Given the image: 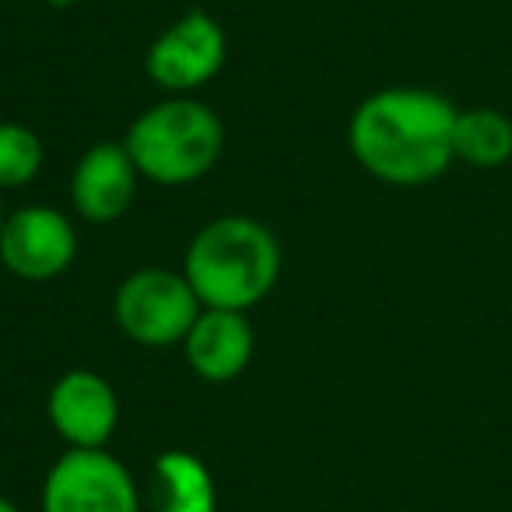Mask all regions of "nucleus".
<instances>
[{
  "label": "nucleus",
  "mask_w": 512,
  "mask_h": 512,
  "mask_svg": "<svg viewBox=\"0 0 512 512\" xmlns=\"http://www.w3.org/2000/svg\"><path fill=\"white\" fill-rule=\"evenodd\" d=\"M460 109L435 88L390 85L365 95L348 120V148L386 186H428L449 172Z\"/></svg>",
  "instance_id": "1"
},
{
  "label": "nucleus",
  "mask_w": 512,
  "mask_h": 512,
  "mask_svg": "<svg viewBox=\"0 0 512 512\" xmlns=\"http://www.w3.org/2000/svg\"><path fill=\"white\" fill-rule=\"evenodd\" d=\"M285 253L264 221L225 214L200 228L183 256V274L204 309L249 313L278 288Z\"/></svg>",
  "instance_id": "2"
},
{
  "label": "nucleus",
  "mask_w": 512,
  "mask_h": 512,
  "mask_svg": "<svg viewBox=\"0 0 512 512\" xmlns=\"http://www.w3.org/2000/svg\"><path fill=\"white\" fill-rule=\"evenodd\" d=\"M123 148L148 183L190 186L221 162L225 127L207 102L193 95H165L130 123Z\"/></svg>",
  "instance_id": "3"
},
{
  "label": "nucleus",
  "mask_w": 512,
  "mask_h": 512,
  "mask_svg": "<svg viewBox=\"0 0 512 512\" xmlns=\"http://www.w3.org/2000/svg\"><path fill=\"white\" fill-rule=\"evenodd\" d=\"M200 299L183 271L144 267L120 281L113 295L116 327L141 348H176L200 316Z\"/></svg>",
  "instance_id": "4"
},
{
  "label": "nucleus",
  "mask_w": 512,
  "mask_h": 512,
  "mask_svg": "<svg viewBox=\"0 0 512 512\" xmlns=\"http://www.w3.org/2000/svg\"><path fill=\"white\" fill-rule=\"evenodd\" d=\"M43 512H141L137 481L109 449H67L46 470Z\"/></svg>",
  "instance_id": "5"
},
{
  "label": "nucleus",
  "mask_w": 512,
  "mask_h": 512,
  "mask_svg": "<svg viewBox=\"0 0 512 512\" xmlns=\"http://www.w3.org/2000/svg\"><path fill=\"white\" fill-rule=\"evenodd\" d=\"M225 57L228 39L218 18H211L207 11H186L179 22L155 36L144 57V71L169 95H193L218 78Z\"/></svg>",
  "instance_id": "6"
},
{
  "label": "nucleus",
  "mask_w": 512,
  "mask_h": 512,
  "mask_svg": "<svg viewBox=\"0 0 512 512\" xmlns=\"http://www.w3.org/2000/svg\"><path fill=\"white\" fill-rule=\"evenodd\" d=\"M78 256V228L64 211L46 204L18 207L0 232V264L22 281H53L71 271Z\"/></svg>",
  "instance_id": "7"
},
{
  "label": "nucleus",
  "mask_w": 512,
  "mask_h": 512,
  "mask_svg": "<svg viewBox=\"0 0 512 512\" xmlns=\"http://www.w3.org/2000/svg\"><path fill=\"white\" fill-rule=\"evenodd\" d=\"M46 418L67 449H106L120 425V397L95 369H67L50 386Z\"/></svg>",
  "instance_id": "8"
},
{
  "label": "nucleus",
  "mask_w": 512,
  "mask_h": 512,
  "mask_svg": "<svg viewBox=\"0 0 512 512\" xmlns=\"http://www.w3.org/2000/svg\"><path fill=\"white\" fill-rule=\"evenodd\" d=\"M137 172L123 141H99L78 158L71 172V204L92 225H113L137 197Z\"/></svg>",
  "instance_id": "9"
},
{
  "label": "nucleus",
  "mask_w": 512,
  "mask_h": 512,
  "mask_svg": "<svg viewBox=\"0 0 512 512\" xmlns=\"http://www.w3.org/2000/svg\"><path fill=\"white\" fill-rule=\"evenodd\" d=\"M179 348H183L193 376H200L204 383H232L253 362L256 334L246 313L200 309Z\"/></svg>",
  "instance_id": "10"
},
{
  "label": "nucleus",
  "mask_w": 512,
  "mask_h": 512,
  "mask_svg": "<svg viewBox=\"0 0 512 512\" xmlns=\"http://www.w3.org/2000/svg\"><path fill=\"white\" fill-rule=\"evenodd\" d=\"M155 474V512H218V488L200 456L169 449L151 467Z\"/></svg>",
  "instance_id": "11"
},
{
  "label": "nucleus",
  "mask_w": 512,
  "mask_h": 512,
  "mask_svg": "<svg viewBox=\"0 0 512 512\" xmlns=\"http://www.w3.org/2000/svg\"><path fill=\"white\" fill-rule=\"evenodd\" d=\"M456 162L474 169H502L512 162V116L491 106H474L456 113L453 127Z\"/></svg>",
  "instance_id": "12"
},
{
  "label": "nucleus",
  "mask_w": 512,
  "mask_h": 512,
  "mask_svg": "<svg viewBox=\"0 0 512 512\" xmlns=\"http://www.w3.org/2000/svg\"><path fill=\"white\" fill-rule=\"evenodd\" d=\"M43 162L46 151L36 130H29L25 123H0V190L36 183Z\"/></svg>",
  "instance_id": "13"
},
{
  "label": "nucleus",
  "mask_w": 512,
  "mask_h": 512,
  "mask_svg": "<svg viewBox=\"0 0 512 512\" xmlns=\"http://www.w3.org/2000/svg\"><path fill=\"white\" fill-rule=\"evenodd\" d=\"M46 8H53V11H67V8H74L78 0H43Z\"/></svg>",
  "instance_id": "14"
},
{
  "label": "nucleus",
  "mask_w": 512,
  "mask_h": 512,
  "mask_svg": "<svg viewBox=\"0 0 512 512\" xmlns=\"http://www.w3.org/2000/svg\"><path fill=\"white\" fill-rule=\"evenodd\" d=\"M0 512H22V509H18V505L11 502V498H4V495H0Z\"/></svg>",
  "instance_id": "15"
},
{
  "label": "nucleus",
  "mask_w": 512,
  "mask_h": 512,
  "mask_svg": "<svg viewBox=\"0 0 512 512\" xmlns=\"http://www.w3.org/2000/svg\"><path fill=\"white\" fill-rule=\"evenodd\" d=\"M4 221H8V214H4V204H0V232H4Z\"/></svg>",
  "instance_id": "16"
}]
</instances>
